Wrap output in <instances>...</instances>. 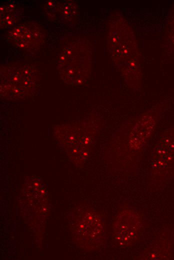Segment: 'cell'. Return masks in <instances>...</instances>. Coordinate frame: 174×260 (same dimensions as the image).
<instances>
[{
	"label": "cell",
	"mask_w": 174,
	"mask_h": 260,
	"mask_svg": "<svg viewBox=\"0 0 174 260\" xmlns=\"http://www.w3.org/2000/svg\"><path fill=\"white\" fill-rule=\"evenodd\" d=\"M0 97L17 100L31 97L40 86V74L33 64L11 62L0 66Z\"/></svg>",
	"instance_id": "6da1fadb"
},
{
	"label": "cell",
	"mask_w": 174,
	"mask_h": 260,
	"mask_svg": "<svg viewBox=\"0 0 174 260\" xmlns=\"http://www.w3.org/2000/svg\"><path fill=\"white\" fill-rule=\"evenodd\" d=\"M90 64V54L84 43L79 40H70L60 51L58 69L64 82L80 86L88 78Z\"/></svg>",
	"instance_id": "7a4b0ae2"
},
{
	"label": "cell",
	"mask_w": 174,
	"mask_h": 260,
	"mask_svg": "<svg viewBox=\"0 0 174 260\" xmlns=\"http://www.w3.org/2000/svg\"><path fill=\"white\" fill-rule=\"evenodd\" d=\"M100 126V120L88 119L73 124L62 126L56 134L74 160L81 163L88 158Z\"/></svg>",
	"instance_id": "3957f363"
},
{
	"label": "cell",
	"mask_w": 174,
	"mask_h": 260,
	"mask_svg": "<svg viewBox=\"0 0 174 260\" xmlns=\"http://www.w3.org/2000/svg\"><path fill=\"white\" fill-rule=\"evenodd\" d=\"M74 237L84 249L95 250L105 242L104 218L90 208L84 207L79 210L74 220Z\"/></svg>",
	"instance_id": "277c9868"
},
{
	"label": "cell",
	"mask_w": 174,
	"mask_h": 260,
	"mask_svg": "<svg viewBox=\"0 0 174 260\" xmlns=\"http://www.w3.org/2000/svg\"><path fill=\"white\" fill-rule=\"evenodd\" d=\"M7 40L14 46L28 52L38 51L44 44L46 33L38 22H26L9 30L6 34Z\"/></svg>",
	"instance_id": "5b68a950"
},
{
	"label": "cell",
	"mask_w": 174,
	"mask_h": 260,
	"mask_svg": "<svg viewBox=\"0 0 174 260\" xmlns=\"http://www.w3.org/2000/svg\"><path fill=\"white\" fill-rule=\"evenodd\" d=\"M174 166V128L162 134L154 146L152 156V178L164 176Z\"/></svg>",
	"instance_id": "8992f818"
},
{
	"label": "cell",
	"mask_w": 174,
	"mask_h": 260,
	"mask_svg": "<svg viewBox=\"0 0 174 260\" xmlns=\"http://www.w3.org/2000/svg\"><path fill=\"white\" fill-rule=\"evenodd\" d=\"M142 220L135 210L126 208L117 216L113 224V236L120 246L126 247L136 241L140 234Z\"/></svg>",
	"instance_id": "52a82bcc"
},
{
	"label": "cell",
	"mask_w": 174,
	"mask_h": 260,
	"mask_svg": "<svg viewBox=\"0 0 174 260\" xmlns=\"http://www.w3.org/2000/svg\"><path fill=\"white\" fill-rule=\"evenodd\" d=\"M157 123V116L149 112L132 122L126 137L128 147L136 151L142 149L152 138Z\"/></svg>",
	"instance_id": "ba28073f"
},
{
	"label": "cell",
	"mask_w": 174,
	"mask_h": 260,
	"mask_svg": "<svg viewBox=\"0 0 174 260\" xmlns=\"http://www.w3.org/2000/svg\"><path fill=\"white\" fill-rule=\"evenodd\" d=\"M44 10L50 20L66 24H74L78 12V6L74 0H48Z\"/></svg>",
	"instance_id": "9c48e42d"
},
{
	"label": "cell",
	"mask_w": 174,
	"mask_h": 260,
	"mask_svg": "<svg viewBox=\"0 0 174 260\" xmlns=\"http://www.w3.org/2000/svg\"><path fill=\"white\" fill-rule=\"evenodd\" d=\"M24 14L23 8L18 4L10 2L0 7V27L12 28L20 20Z\"/></svg>",
	"instance_id": "30bf717a"
}]
</instances>
